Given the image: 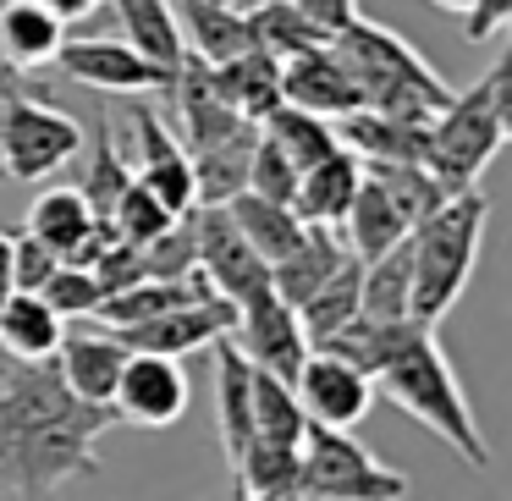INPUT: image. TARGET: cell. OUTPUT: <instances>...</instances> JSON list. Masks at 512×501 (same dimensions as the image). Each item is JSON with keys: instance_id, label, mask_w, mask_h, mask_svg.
<instances>
[{"instance_id": "1", "label": "cell", "mask_w": 512, "mask_h": 501, "mask_svg": "<svg viewBox=\"0 0 512 501\" xmlns=\"http://www.w3.org/2000/svg\"><path fill=\"white\" fill-rule=\"evenodd\" d=\"M116 424V402L72 397L56 358L0 353V496H56L72 479H94V446Z\"/></svg>"}, {"instance_id": "2", "label": "cell", "mask_w": 512, "mask_h": 501, "mask_svg": "<svg viewBox=\"0 0 512 501\" xmlns=\"http://www.w3.org/2000/svg\"><path fill=\"white\" fill-rule=\"evenodd\" d=\"M325 353H342L375 380V397H391L408 419H419L430 435H441L463 463L490 468V441L479 430L474 408H468V391L457 386L452 358L435 342V325L413 320H369L353 314L342 331L325 336Z\"/></svg>"}, {"instance_id": "3", "label": "cell", "mask_w": 512, "mask_h": 501, "mask_svg": "<svg viewBox=\"0 0 512 501\" xmlns=\"http://www.w3.org/2000/svg\"><path fill=\"white\" fill-rule=\"evenodd\" d=\"M490 199L479 188H457L435 204L424 221L408 226V259H413V287H408V314L424 325L446 320L457 298H463L468 276L479 265V243H485Z\"/></svg>"}, {"instance_id": "4", "label": "cell", "mask_w": 512, "mask_h": 501, "mask_svg": "<svg viewBox=\"0 0 512 501\" xmlns=\"http://www.w3.org/2000/svg\"><path fill=\"white\" fill-rule=\"evenodd\" d=\"M331 50L347 67V78L358 83V100H364L369 111L430 122V116L452 100V89L441 83V72H435L402 34L369 23V17H353V23L331 39Z\"/></svg>"}, {"instance_id": "5", "label": "cell", "mask_w": 512, "mask_h": 501, "mask_svg": "<svg viewBox=\"0 0 512 501\" xmlns=\"http://www.w3.org/2000/svg\"><path fill=\"white\" fill-rule=\"evenodd\" d=\"M507 72L512 61L496 56L490 72L474 83V89L452 94L441 111L430 116V144H424V166L441 177L446 193L474 188L479 171L501 155L512 127V94H507Z\"/></svg>"}, {"instance_id": "6", "label": "cell", "mask_w": 512, "mask_h": 501, "mask_svg": "<svg viewBox=\"0 0 512 501\" xmlns=\"http://www.w3.org/2000/svg\"><path fill=\"white\" fill-rule=\"evenodd\" d=\"M408 490H413L408 474L375 463L347 430L309 419L298 452V479H292L298 501H397Z\"/></svg>"}, {"instance_id": "7", "label": "cell", "mask_w": 512, "mask_h": 501, "mask_svg": "<svg viewBox=\"0 0 512 501\" xmlns=\"http://www.w3.org/2000/svg\"><path fill=\"white\" fill-rule=\"evenodd\" d=\"M83 127L50 100H12L0 111V177L6 182H34L56 177L67 160H78Z\"/></svg>"}, {"instance_id": "8", "label": "cell", "mask_w": 512, "mask_h": 501, "mask_svg": "<svg viewBox=\"0 0 512 501\" xmlns=\"http://www.w3.org/2000/svg\"><path fill=\"white\" fill-rule=\"evenodd\" d=\"M193 248H199V270L210 276V287L232 303H248L259 292H270V259L243 237V226L232 221L226 204H193L188 210Z\"/></svg>"}, {"instance_id": "9", "label": "cell", "mask_w": 512, "mask_h": 501, "mask_svg": "<svg viewBox=\"0 0 512 501\" xmlns=\"http://www.w3.org/2000/svg\"><path fill=\"white\" fill-rule=\"evenodd\" d=\"M292 391H298L303 413L320 424H336V430H353L369 408H375V380L342 353H325V347H309V358L292 375Z\"/></svg>"}, {"instance_id": "10", "label": "cell", "mask_w": 512, "mask_h": 501, "mask_svg": "<svg viewBox=\"0 0 512 501\" xmlns=\"http://www.w3.org/2000/svg\"><path fill=\"white\" fill-rule=\"evenodd\" d=\"M122 424H144V430H166L188 413V375L177 358L166 353H127L122 375L111 391Z\"/></svg>"}, {"instance_id": "11", "label": "cell", "mask_w": 512, "mask_h": 501, "mask_svg": "<svg viewBox=\"0 0 512 501\" xmlns=\"http://www.w3.org/2000/svg\"><path fill=\"white\" fill-rule=\"evenodd\" d=\"M226 336L243 347L248 364L270 369V375H281V380H292V375H298V364L309 358V336H303L298 309L281 303L276 292H259V298L237 303V325Z\"/></svg>"}, {"instance_id": "12", "label": "cell", "mask_w": 512, "mask_h": 501, "mask_svg": "<svg viewBox=\"0 0 512 501\" xmlns=\"http://www.w3.org/2000/svg\"><path fill=\"white\" fill-rule=\"evenodd\" d=\"M237 325V303L210 292L199 303H177V309L155 314V320H138V325H122L116 342L127 353H166V358H182V353H199L210 347L215 336H226Z\"/></svg>"}, {"instance_id": "13", "label": "cell", "mask_w": 512, "mask_h": 501, "mask_svg": "<svg viewBox=\"0 0 512 501\" xmlns=\"http://www.w3.org/2000/svg\"><path fill=\"white\" fill-rule=\"evenodd\" d=\"M56 67L67 72L72 83L100 94H166V78H160L155 61H144L127 39H61Z\"/></svg>"}, {"instance_id": "14", "label": "cell", "mask_w": 512, "mask_h": 501, "mask_svg": "<svg viewBox=\"0 0 512 501\" xmlns=\"http://www.w3.org/2000/svg\"><path fill=\"white\" fill-rule=\"evenodd\" d=\"M133 133H138V171L133 177L166 204L171 215H188L199 204L193 193V160H188V144L160 122L149 105H133Z\"/></svg>"}, {"instance_id": "15", "label": "cell", "mask_w": 512, "mask_h": 501, "mask_svg": "<svg viewBox=\"0 0 512 501\" xmlns=\"http://www.w3.org/2000/svg\"><path fill=\"white\" fill-rule=\"evenodd\" d=\"M281 100L303 105V111H314V116H331V122H336V116H347L353 105H364V100H358V83L347 78V67L336 61L331 45L303 50V56L281 61Z\"/></svg>"}, {"instance_id": "16", "label": "cell", "mask_w": 512, "mask_h": 501, "mask_svg": "<svg viewBox=\"0 0 512 501\" xmlns=\"http://www.w3.org/2000/svg\"><path fill=\"white\" fill-rule=\"evenodd\" d=\"M215 402H221V446L226 468L237 474L248 441H254V364L243 358V347L232 336H215Z\"/></svg>"}, {"instance_id": "17", "label": "cell", "mask_w": 512, "mask_h": 501, "mask_svg": "<svg viewBox=\"0 0 512 501\" xmlns=\"http://www.w3.org/2000/svg\"><path fill=\"white\" fill-rule=\"evenodd\" d=\"M358 182H364V160L347 144H336L325 160L298 171V188H292V210L298 221H320V226H342L347 204H353Z\"/></svg>"}, {"instance_id": "18", "label": "cell", "mask_w": 512, "mask_h": 501, "mask_svg": "<svg viewBox=\"0 0 512 501\" xmlns=\"http://www.w3.org/2000/svg\"><path fill=\"white\" fill-rule=\"evenodd\" d=\"M336 138L353 149L358 160H413L424 166V144H430V122H408V116H386L369 111V105H353L347 116H336Z\"/></svg>"}, {"instance_id": "19", "label": "cell", "mask_w": 512, "mask_h": 501, "mask_svg": "<svg viewBox=\"0 0 512 501\" xmlns=\"http://www.w3.org/2000/svg\"><path fill=\"white\" fill-rule=\"evenodd\" d=\"M210 83L232 111L254 116V122H265L281 105V61L259 45L237 50V56H226V61H210Z\"/></svg>"}, {"instance_id": "20", "label": "cell", "mask_w": 512, "mask_h": 501, "mask_svg": "<svg viewBox=\"0 0 512 501\" xmlns=\"http://www.w3.org/2000/svg\"><path fill=\"white\" fill-rule=\"evenodd\" d=\"M171 12H177L188 56H199V61H226V56L254 45L248 12L232 6V0H171Z\"/></svg>"}, {"instance_id": "21", "label": "cell", "mask_w": 512, "mask_h": 501, "mask_svg": "<svg viewBox=\"0 0 512 501\" xmlns=\"http://www.w3.org/2000/svg\"><path fill=\"white\" fill-rule=\"evenodd\" d=\"M342 254H347V243H342V232H336V226L303 221V237L276 259V265H270V292H276L281 303H292V309H298V303L336 270V259H342Z\"/></svg>"}, {"instance_id": "22", "label": "cell", "mask_w": 512, "mask_h": 501, "mask_svg": "<svg viewBox=\"0 0 512 501\" xmlns=\"http://www.w3.org/2000/svg\"><path fill=\"white\" fill-rule=\"evenodd\" d=\"M122 364H127V347L116 342V331L61 336V347H56L61 380H67V391H72V397H83V402H111Z\"/></svg>"}, {"instance_id": "23", "label": "cell", "mask_w": 512, "mask_h": 501, "mask_svg": "<svg viewBox=\"0 0 512 501\" xmlns=\"http://www.w3.org/2000/svg\"><path fill=\"white\" fill-rule=\"evenodd\" d=\"M116 17H122L127 45H133L144 61H155L160 78H166V94H171V78H177V67L188 61V45H182V28H177L171 0H116Z\"/></svg>"}, {"instance_id": "24", "label": "cell", "mask_w": 512, "mask_h": 501, "mask_svg": "<svg viewBox=\"0 0 512 501\" xmlns=\"http://www.w3.org/2000/svg\"><path fill=\"white\" fill-rule=\"evenodd\" d=\"M61 39H67V23L39 0H0V56L12 67L39 72L45 61H56Z\"/></svg>"}, {"instance_id": "25", "label": "cell", "mask_w": 512, "mask_h": 501, "mask_svg": "<svg viewBox=\"0 0 512 501\" xmlns=\"http://www.w3.org/2000/svg\"><path fill=\"white\" fill-rule=\"evenodd\" d=\"M342 237L358 259H375V254H386L397 237H408V215L397 210V199H391L369 171H364V182H358L353 204H347V215H342Z\"/></svg>"}, {"instance_id": "26", "label": "cell", "mask_w": 512, "mask_h": 501, "mask_svg": "<svg viewBox=\"0 0 512 501\" xmlns=\"http://www.w3.org/2000/svg\"><path fill=\"white\" fill-rule=\"evenodd\" d=\"M358 287H364V259L347 248L342 259H336V270L320 281V287L309 292V298L298 303V320H303V336H309V347H320L331 331H342L347 320L358 314Z\"/></svg>"}, {"instance_id": "27", "label": "cell", "mask_w": 512, "mask_h": 501, "mask_svg": "<svg viewBox=\"0 0 512 501\" xmlns=\"http://www.w3.org/2000/svg\"><path fill=\"white\" fill-rule=\"evenodd\" d=\"M61 336H67V320H61L39 292H12V298L0 303V353L56 358Z\"/></svg>"}, {"instance_id": "28", "label": "cell", "mask_w": 512, "mask_h": 501, "mask_svg": "<svg viewBox=\"0 0 512 501\" xmlns=\"http://www.w3.org/2000/svg\"><path fill=\"white\" fill-rule=\"evenodd\" d=\"M226 210H232V221L243 226V237L270 259V265H276V259L303 237L298 210H292V204H281V199H265V193H254V188L232 193V199H226Z\"/></svg>"}, {"instance_id": "29", "label": "cell", "mask_w": 512, "mask_h": 501, "mask_svg": "<svg viewBox=\"0 0 512 501\" xmlns=\"http://www.w3.org/2000/svg\"><path fill=\"white\" fill-rule=\"evenodd\" d=\"M408 287H413V259H408V237H397L386 254L364 259L358 314H369V320H402L408 314Z\"/></svg>"}, {"instance_id": "30", "label": "cell", "mask_w": 512, "mask_h": 501, "mask_svg": "<svg viewBox=\"0 0 512 501\" xmlns=\"http://www.w3.org/2000/svg\"><path fill=\"white\" fill-rule=\"evenodd\" d=\"M248 28H254V45L270 50L276 61L331 45V34H325L314 17H303L292 0H259V6H248Z\"/></svg>"}, {"instance_id": "31", "label": "cell", "mask_w": 512, "mask_h": 501, "mask_svg": "<svg viewBox=\"0 0 512 501\" xmlns=\"http://www.w3.org/2000/svg\"><path fill=\"white\" fill-rule=\"evenodd\" d=\"M254 144H259V133L188 149V160H193V193H199V204H226L232 193L248 188V155H254Z\"/></svg>"}, {"instance_id": "32", "label": "cell", "mask_w": 512, "mask_h": 501, "mask_svg": "<svg viewBox=\"0 0 512 501\" xmlns=\"http://www.w3.org/2000/svg\"><path fill=\"white\" fill-rule=\"evenodd\" d=\"M259 133L265 138H276V149L292 160V166H314V160H325L342 138H336V127H331V116H314V111H303V105H287L281 100L276 111L259 122Z\"/></svg>"}, {"instance_id": "33", "label": "cell", "mask_w": 512, "mask_h": 501, "mask_svg": "<svg viewBox=\"0 0 512 501\" xmlns=\"http://www.w3.org/2000/svg\"><path fill=\"white\" fill-rule=\"evenodd\" d=\"M303 430H309V413H303L292 380H281V375H270V369L254 364V435L303 446Z\"/></svg>"}, {"instance_id": "34", "label": "cell", "mask_w": 512, "mask_h": 501, "mask_svg": "<svg viewBox=\"0 0 512 501\" xmlns=\"http://www.w3.org/2000/svg\"><path fill=\"white\" fill-rule=\"evenodd\" d=\"M89 221H94V204L83 199L78 188H45V193L34 199V210H28V232L45 237V243L56 248L61 259H67L72 243L89 232Z\"/></svg>"}, {"instance_id": "35", "label": "cell", "mask_w": 512, "mask_h": 501, "mask_svg": "<svg viewBox=\"0 0 512 501\" xmlns=\"http://www.w3.org/2000/svg\"><path fill=\"white\" fill-rule=\"evenodd\" d=\"M133 182V166H127L122 155H116V133H111V116H94V149H89V171H83L78 193L94 204V215H111L116 193Z\"/></svg>"}, {"instance_id": "36", "label": "cell", "mask_w": 512, "mask_h": 501, "mask_svg": "<svg viewBox=\"0 0 512 501\" xmlns=\"http://www.w3.org/2000/svg\"><path fill=\"white\" fill-rule=\"evenodd\" d=\"M171 221H177V215H171L138 177L127 182V188L116 193V204H111V226H116V237H127V243H149V237L166 232Z\"/></svg>"}, {"instance_id": "37", "label": "cell", "mask_w": 512, "mask_h": 501, "mask_svg": "<svg viewBox=\"0 0 512 501\" xmlns=\"http://www.w3.org/2000/svg\"><path fill=\"white\" fill-rule=\"evenodd\" d=\"M39 298H45L61 320H83V314H94V303H100V281H94V270L61 259V265L50 270V281L39 287Z\"/></svg>"}, {"instance_id": "38", "label": "cell", "mask_w": 512, "mask_h": 501, "mask_svg": "<svg viewBox=\"0 0 512 501\" xmlns=\"http://www.w3.org/2000/svg\"><path fill=\"white\" fill-rule=\"evenodd\" d=\"M248 188L265 193V199H281V204H292V188H298V166H292L276 149V138H265V133H259L254 155H248Z\"/></svg>"}, {"instance_id": "39", "label": "cell", "mask_w": 512, "mask_h": 501, "mask_svg": "<svg viewBox=\"0 0 512 501\" xmlns=\"http://www.w3.org/2000/svg\"><path fill=\"white\" fill-rule=\"evenodd\" d=\"M56 265H61V254L45 243V237L12 232V287H17V292H39Z\"/></svg>"}, {"instance_id": "40", "label": "cell", "mask_w": 512, "mask_h": 501, "mask_svg": "<svg viewBox=\"0 0 512 501\" xmlns=\"http://www.w3.org/2000/svg\"><path fill=\"white\" fill-rule=\"evenodd\" d=\"M94 281H100V298L116 287H133V281H144V248L127 243V237H111V243L94 254Z\"/></svg>"}, {"instance_id": "41", "label": "cell", "mask_w": 512, "mask_h": 501, "mask_svg": "<svg viewBox=\"0 0 512 501\" xmlns=\"http://www.w3.org/2000/svg\"><path fill=\"white\" fill-rule=\"evenodd\" d=\"M507 23H512V0H468L463 39H468V45H485V39H496Z\"/></svg>"}, {"instance_id": "42", "label": "cell", "mask_w": 512, "mask_h": 501, "mask_svg": "<svg viewBox=\"0 0 512 501\" xmlns=\"http://www.w3.org/2000/svg\"><path fill=\"white\" fill-rule=\"evenodd\" d=\"M12 100H50V83L34 78L28 67H12V61L0 56V111Z\"/></svg>"}, {"instance_id": "43", "label": "cell", "mask_w": 512, "mask_h": 501, "mask_svg": "<svg viewBox=\"0 0 512 501\" xmlns=\"http://www.w3.org/2000/svg\"><path fill=\"white\" fill-rule=\"evenodd\" d=\"M292 6H298L303 17H314V23H320L331 39L342 34L353 17H364V12H358V0H292Z\"/></svg>"}, {"instance_id": "44", "label": "cell", "mask_w": 512, "mask_h": 501, "mask_svg": "<svg viewBox=\"0 0 512 501\" xmlns=\"http://www.w3.org/2000/svg\"><path fill=\"white\" fill-rule=\"evenodd\" d=\"M45 12H56L61 23H83V17H94L100 12V0H39Z\"/></svg>"}, {"instance_id": "45", "label": "cell", "mask_w": 512, "mask_h": 501, "mask_svg": "<svg viewBox=\"0 0 512 501\" xmlns=\"http://www.w3.org/2000/svg\"><path fill=\"white\" fill-rule=\"evenodd\" d=\"M12 232H0V303L12 298Z\"/></svg>"}, {"instance_id": "46", "label": "cell", "mask_w": 512, "mask_h": 501, "mask_svg": "<svg viewBox=\"0 0 512 501\" xmlns=\"http://www.w3.org/2000/svg\"><path fill=\"white\" fill-rule=\"evenodd\" d=\"M441 12H468V0H435Z\"/></svg>"}]
</instances>
